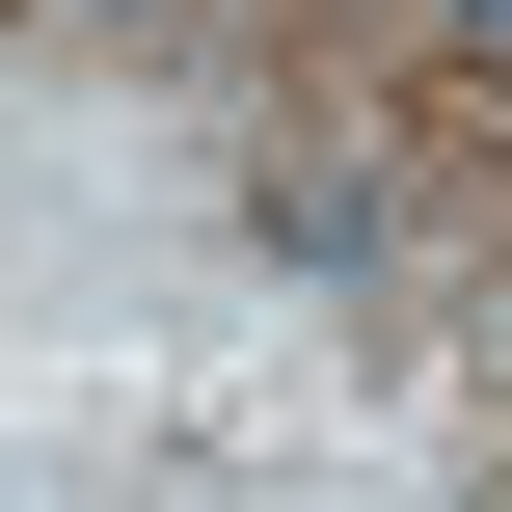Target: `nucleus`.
Here are the masks:
<instances>
[{"label":"nucleus","instance_id":"nucleus-1","mask_svg":"<svg viewBox=\"0 0 512 512\" xmlns=\"http://www.w3.org/2000/svg\"><path fill=\"white\" fill-rule=\"evenodd\" d=\"M432 27H459V54H486V81H512V0H432Z\"/></svg>","mask_w":512,"mask_h":512}]
</instances>
